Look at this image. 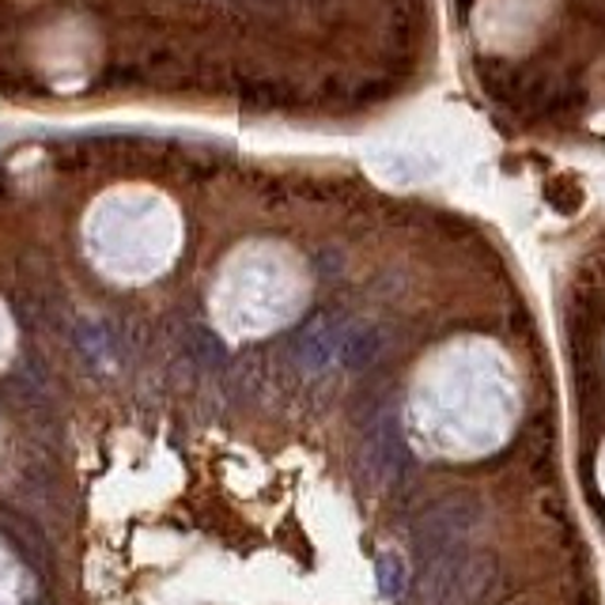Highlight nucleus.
Segmentation results:
<instances>
[{
	"label": "nucleus",
	"instance_id": "obj_1",
	"mask_svg": "<svg viewBox=\"0 0 605 605\" xmlns=\"http://www.w3.org/2000/svg\"><path fill=\"white\" fill-rule=\"evenodd\" d=\"M470 64L526 76L542 69L564 95L598 92L605 76V0H454Z\"/></svg>",
	"mask_w": 605,
	"mask_h": 605
},
{
	"label": "nucleus",
	"instance_id": "obj_2",
	"mask_svg": "<svg viewBox=\"0 0 605 605\" xmlns=\"http://www.w3.org/2000/svg\"><path fill=\"white\" fill-rule=\"evenodd\" d=\"M379 564H387V579H382V583H387V594H398V591H402V583H405L402 560H398V556H382Z\"/></svg>",
	"mask_w": 605,
	"mask_h": 605
}]
</instances>
